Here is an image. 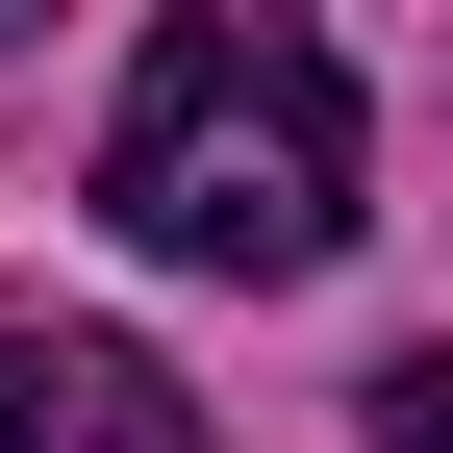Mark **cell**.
Instances as JSON below:
<instances>
[{
  "mask_svg": "<svg viewBox=\"0 0 453 453\" xmlns=\"http://www.w3.org/2000/svg\"><path fill=\"white\" fill-rule=\"evenodd\" d=\"M101 226L177 277H327L353 252V76L303 26H151L127 127H101Z\"/></svg>",
  "mask_w": 453,
  "mask_h": 453,
  "instance_id": "6da1fadb",
  "label": "cell"
},
{
  "mask_svg": "<svg viewBox=\"0 0 453 453\" xmlns=\"http://www.w3.org/2000/svg\"><path fill=\"white\" fill-rule=\"evenodd\" d=\"M0 353H26V453H202V403L127 327H0Z\"/></svg>",
  "mask_w": 453,
  "mask_h": 453,
  "instance_id": "7a4b0ae2",
  "label": "cell"
},
{
  "mask_svg": "<svg viewBox=\"0 0 453 453\" xmlns=\"http://www.w3.org/2000/svg\"><path fill=\"white\" fill-rule=\"evenodd\" d=\"M378 453H453V353H403V378H378Z\"/></svg>",
  "mask_w": 453,
  "mask_h": 453,
  "instance_id": "3957f363",
  "label": "cell"
},
{
  "mask_svg": "<svg viewBox=\"0 0 453 453\" xmlns=\"http://www.w3.org/2000/svg\"><path fill=\"white\" fill-rule=\"evenodd\" d=\"M0 453H26V353H0Z\"/></svg>",
  "mask_w": 453,
  "mask_h": 453,
  "instance_id": "277c9868",
  "label": "cell"
}]
</instances>
